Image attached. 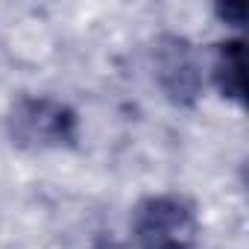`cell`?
Masks as SVG:
<instances>
[{"instance_id": "8992f818", "label": "cell", "mask_w": 249, "mask_h": 249, "mask_svg": "<svg viewBox=\"0 0 249 249\" xmlns=\"http://www.w3.org/2000/svg\"><path fill=\"white\" fill-rule=\"evenodd\" d=\"M97 249H135V246L129 240H111V237H106V240L97 243Z\"/></svg>"}, {"instance_id": "6da1fadb", "label": "cell", "mask_w": 249, "mask_h": 249, "mask_svg": "<svg viewBox=\"0 0 249 249\" xmlns=\"http://www.w3.org/2000/svg\"><path fill=\"white\" fill-rule=\"evenodd\" d=\"M6 129L21 150H65L79 141V117L56 97L27 94L12 106Z\"/></svg>"}, {"instance_id": "5b68a950", "label": "cell", "mask_w": 249, "mask_h": 249, "mask_svg": "<svg viewBox=\"0 0 249 249\" xmlns=\"http://www.w3.org/2000/svg\"><path fill=\"white\" fill-rule=\"evenodd\" d=\"M217 15H220L226 24L240 27L243 18H246V6H243V3H226V6H217Z\"/></svg>"}, {"instance_id": "277c9868", "label": "cell", "mask_w": 249, "mask_h": 249, "mask_svg": "<svg viewBox=\"0 0 249 249\" xmlns=\"http://www.w3.org/2000/svg\"><path fill=\"white\" fill-rule=\"evenodd\" d=\"M211 82L226 100L243 103V41L229 38L217 44L211 59Z\"/></svg>"}, {"instance_id": "7a4b0ae2", "label": "cell", "mask_w": 249, "mask_h": 249, "mask_svg": "<svg viewBox=\"0 0 249 249\" xmlns=\"http://www.w3.org/2000/svg\"><path fill=\"white\" fill-rule=\"evenodd\" d=\"M199 223L194 208L176 194H159L138 202L132 214L135 249H194Z\"/></svg>"}, {"instance_id": "3957f363", "label": "cell", "mask_w": 249, "mask_h": 249, "mask_svg": "<svg viewBox=\"0 0 249 249\" xmlns=\"http://www.w3.org/2000/svg\"><path fill=\"white\" fill-rule=\"evenodd\" d=\"M153 62H156V82L170 103L176 106L196 103V97L202 94V68L188 38L161 36Z\"/></svg>"}]
</instances>
